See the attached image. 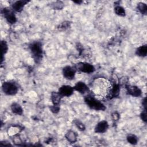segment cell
<instances>
[{
    "label": "cell",
    "mask_w": 147,
    "mask_h": 147,
    "mask_svg": "<svg viewBox=\"0 0 147 147\" xmlns=\"http://www.w3.org/2000/svg\"><path fill=\"white\" fill-rule=\"evenodd\" d=\"M74 89L81 94H85L89 91V88L87 86L82 82H78L74 87Z\"/></svg>",
    "instance_id": "30bf717a"
},
{
    "label": "cell",
    "mask_w": 147,
    "mask_h": 147,
    "mask_svg": "<svg viewBox=\"0 0 147 147\" xmlns=\"http://www.w3.org/2000/svg\"><path fill=\"white\" fill-rule=\"evenodd\" d=\"M84 101L88 107L95 110L104 111L106 109V107L101 102L91 95H87L84 98Z\"/></svg>",
    "instance_id": "6da1fadb"
},
{
    "label": "cell",
    "mask_w": 147,
    "mask_h": 147,
    "mask_svg": "<svg viewBox=\"0 0 147 147\" xmlns=\"http://www.w3.org/2000/svg\"><path fill=\"white\" fill-rule=\"evenodd\" d=\"M75 69H78L81 72L87 73V74L93 72L95 70V68L92 64L87 63H83V62H80L76 64L75 66Z\"/></svg>",
    "instance_id": "277c9868"
},
{
    "label": "cell",
    "mask_w": 147,
    "mask_h": 147,
    "mask_svg": "<svg viewBox=\"0 0 147 147\" xmlns=\"http://www.w3.org/2000/svg\"><path fill=\"white\" fill-rule=\"evenodd\" d=\"M142 105H143V106L144 107L145 109H146V98H145L142 101Z\"/></svg>",
    "instance_id": "484cf974"
},
{
    "label": "cell",
    "mask_w": 147,
    "mask_h": 147,
    "mask_svg": "<svg viewBox=\"0 0 147 147\" xmlns=\"http://www.w3.org/2000/svg\"><path fill=\"white\" fill-rule=\"evenodd\" d=\"M126 138H127V142L132 145H135L137 142V138L134 135L130 134Z\"/></svg>",
    "instance_id": "d6986e66"
},
{
    "label": "cell",
    "mask_w": 147,
    "mask_h": 147,
    "mask_svg": "<svg viewBox=\"0 0 147 147\" xmlns=\"http://www.w3.org/2000/svg\"><path fill=\"white\" fill-rule=\"evenodd\" d=\"M76 73V69L71 66H65L63 69V74L65 79L71 80L75 77Z\"/></svg>",
    "instance_id": "5b68a950"
},
{
    "label": "cell",
    "mask_w": 147,
    "mask_h": 147,
    "mask_svg": "<svg viewBox=\"0 0 147 147\" xmlns=\"http://www.w3.org/2000/svg\"><path fill=\"white\" fill-rule=\"evenodd\" d=\"M74 91V87L68 85H64L60 87L58 92L61 97L69 96L73 94Z\"/></svg>",
    "instance_id": "8992f818"
},
{
    "label": "cell",
    "mask_w": 147,
    "mask_h": 147,
    "mask_svg": "<svg viewBox=\"0 0 147 147\" xmlns=\"http://www.w3.org/2000/svg\"><path fill=\"white\" fill-rule=\"evenodd\" d=\"M28 3V1H18L15 2L13 5H12V7L13 9L14 10L20 12L21 11H22V10L23 9L24 6H25V5H26Z\"/></svg>",
    "instance_id": "7c38bea8"
},
{
    "label": "cell",
    "mask_w": 147,
    "mask_h": 147,
    "mask_svg": "<svg viewBox=\"0 0 147 147\" xmlns=\"http://www.w3.org/2000/svg\"><path fill=\"white\" fill-rule=\"evenodd\" d=\"M109 127V124L106 121H102L98 123L95 127V131L98 133H103L105 132Z\"/></svg>",
    "instance_id": "9c48e42d"
},
{
    "label": "cell",
    "mask_w": 147,
    "mask_h": 147,
    "mask_svg": "<svg viewBox=\"0 0 147 147\" xmlns=\"http://www.w3.org/2000/svg\"><path fill=\"white\" fill-rule=\"evenodd\" d=\"M126 88L127 93L132 96L138 97L141 95V90L137 86L126 85Z\"/></svg>",
    "instance_id": "ba28073f"
},
{
    "label": "cell",
    "mask_w": 147,
    "mask_h": 147,
    "mask_svg": "<svg viewBox=\"0 0 147 147\" xmlns=\"http://www.w3.org/2000/svg\"><path fill=\"white\" fill-rule=\"evenodd\" d=\"M11 110L13 113L20 115H22L23 113V110L21 106L17 103H13L11 105Z\"/></svg>",
    "instance_id": "4fadbf2b"
},
{
    "label": "cell",
    "mask_w": 147,
    "mask_h": 147,
    "mask_svg": "<svg viewBox=\"0 0 147 147\" xmlns=\"http://www.w3.org/2000/svg\"><path fill=\"white\" fill-rule=\"evenodd\" d=\"M51 110L54 113H57L59 112V110H60V107L59 106V105H53V106H52V107H51Z\"/></svg>",
    "instance_id": "603a6c76"
},
{
    "label": "cell",
    "mask_w": 147,
    "mask_h": 147,
    "mask_svg": "<svg viewBox=\"0 0 147 147\" xmlns=\"http://www.w3.org/2000/svg\"><path fill=\"white\" fill-rule=\"evenodd\" d=\"M70 24H71V23L69 21L63 22L59 25V26H58V29L59 30H65L69 27Z\"/></svg>",
    "instance_id": "44dd1931"
},
{
    "label": "cell",
    "mask_w": 147,
    "mask_h": 147,
    "mask_svg": "<svg viewBox=\"0 0 147 147\" xmlns=\"http://www.w3.org/2000/svg\"><path fill=\"white\" fill-rule=\"evenodd\" d=\"M61 98L62 97L60 95L58 92H52L51 94V100L53 104L55 105H59Z\"/></svg>",
    "instance_id": "2e32d148"
},
{
    "label": "cell",
    "mask_w": 147,
    "mask_h": 147,
    "mask_svg": "<svg viewBox=\"0 0 147 147\" xmlns=\"http://www.w3.org/2000/svg\"><path fill=\"white\" fill-rule=\"evenodd\" d=\"M2 13L5 17V18H6V21L11 24H14L16 21H17V18L16 16L14 14V13L10 10L9 9H7L6 8L4 9L3 10Z\"/></svg>",
    "instance_id": "52a82bcc"
},
{
    "label": "cell",
    "mask_w": 147,
    "mask_h": 147,
    "mask_svg": "<svg viewBox=\"0 0 147 147\" xmlns=\"http://www.w3.org/2000/svg\"><path fill=\"white\" fill-rule=\"evenodd\" d=\"M120 91V88L119 84L117 83H114L112 86H111L109 90V93H108V96L110 98H113L116 97L118 95Z\"/></svg>",
    "instance_id": "8fae6325"
},
{
    "label": "cell",
    "mask_w": 147,
    "mask_h": 147,
    "mask_svg": "<svg viewBox=\"0 0 147 147\" xmlns=\"http://www.w3.org/2000/svg\"><path fill=\"white\" fill-rule=\"evenodd\" d=\"M1 48H2V59L3 55L7 52V49H8L7 45L5 41H1Z\"/></svg>",
    "instance_id": "ffe728a7"
},
{
    "label": "cell",
    "mask_w": 147,
    "mask_h": 147,
    "mask_svg": "<svg viewBox=\"0 0 147 147\" xmlns=\"http://www.w3.org/2000/svg\"><path fill=\"white\" fill-rule=\"evenodd\" d=\"M141 118L142 121H144V122H146V111L145 109H144V110L141 113Z\"/></svg>",
    "instance_id": "cb8c5ba5"
},
{
    "label": "cell",
    "mask_w": 147,
    "mask_h": 147,
    "mask_svg": "<svg viewBox=\"0 0 147 147\" xmlns=\"http://www.w3.org/2000/svg\"><path fill=\"white\" fill-rule=\"evenodd\" d=\"M136 53L137 56H141V57H145L146 56L147 54V46L146 45H142L138 47L136 51Z\"/></svg>",
    "instance_id": "9a60e30c"
},
{
    "label": "cell",
    "mask_w": 147,
    "mask_h": 147,
    "mask_svg": "<svg viewBox=\"0 0 147 147\" xmlns=\"http://www.w3.org/2000/svg\"><path fill=\"white\" fill-rule=\"evenodd\" d=\"M29 49L36 60H40L42 56L41 44L39 42H34L29 45Z\"/></svg>",
    "instance_id": "7a4b0ae2"
},
{
    "label": "cell",
    "mask_w": 147,
    "mask_h": 147,
    "mask_svg": "<svg viewBox=\"0 0 147 147\" xmlns=\"http://www.w3.org/2000/svg\"><path fill=\"white\" fill-rule=\"evenodd\" d=\"M137 8L138 10L143 14H146L147 12V6L143 2H140L137 5Z\"/></svg>",
    "instance_id": "ac0fdd59"
},
{
    "label": "cell",
    "mask_w": 147,
    "mask_h": 147,
    "mask_svg": "<svg viewBox=\"0 0 147 147\" xmlns=\"http://www.w3.org/2000/svg\"><path fill=\"white\" fill-rule=\"evenodd\" d=\"M65 137L69 142L74 143L77 140V134L74 131L69 130L66 133Z\"/></svg>",
    "instance_id": "5bb4252c"
},
{
    "label": "cell",
    "mask_w": 147,
    "mask_h": 147,
    "mask_svg": "<svg viewBox=\"0 0 147 147\" xmlns=\"http://www.w3.org/2000/svg\"><path fill=\"white\" fill-rule=\"evenodd\" d=\"M2 90L3 92L8 95H13L17 94L18 87L16 84L13 82H5L2 84Z\"/></svg>",
    "instance_id": "3957f363"
},
{
    "label": "cell",
    "mask_w": 147,
    "mask_h": 147,
    "mask_svg": "<svg viewBox=\"0 0 147 147\" xmlns=\"http://www.w3.org/2000/svg\"><path fill=\"white\" fill-rule=\"evenodd\" d=\"M74 122H75V125L76 126V127H77L80 130H84L85 129V127H84V125H83L81 122H80L79 121L76 120V121H75Z\"/></svg>",
    "instance_id": "7402d4cb"
},
{
    "label": "cell",
    "mask_w": 147,
    "mask_h": 147,
    "mask_svg": "<svg viewBox=\"0 0 147 147\" xmlns=\"http://www.w3.org/2000/svg\"><path fill=\"white\" fill-rule=\"evenodd\" d=\"M112 118H113V120L117 121V120H118V119L119 118V115L117 112H114V113L112 114Z\"/></svg>",
    "instance_id": "d4e9b609"
},
{
    "label": "cell",
    "mask_w": 147,
    "mask_h": 147,
    "mask_svg": "<svg viewBox=\"0 0 147 147\" xmlns=\"http://www.w3.org/2000/svg\"><path fill=\"white\" fill-rule=\"evenodd\" d=\"M114 11L116 14L119 16H125V10L124 8L119 5L115 6L114 7Z\"/></svg>",
    "instance_id": "e0dca14e"
}]
</instances>
